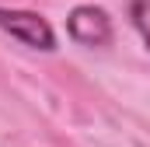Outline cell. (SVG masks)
<instances>
[{"instance_id": "1", "label": "cell", "mask_w": 150, "mask_h": 147, "mask_svg": "<svg viewBox=\"0 0 150 147\" xmlns=\"http://www.w3.org/2000/svg\"><path fill=\"white\" fill-rule=\"evenodd\" d=\"M0 28L11 39L25 42L28 49H38V53H52L56 49V32L52 25L35 14V11H18V7H0Z\"/></svg>"}, {"instance_id": "2", "label": "cell", "mask_w": 150, "mask_h": 147, "mask_svg": "<svg viewBox=\"0 0 150 147\" xmlns=\"http://www.w3.org/2000/svg\"><path fill=\"white\" fill-rule=\"evenodd\" d=\"M67 35L74 39L77 46H87V49H98V46H108L115 35L112 18L105 7H94V4H80L67 14Z\"/></svg>"}, {"instance_id": "3", "label": "cell", "mask_w": 150, "mask_h": 147, "mask_svg": "<svg viewBox=\"0 0 150 147\" xmlns=\"http://www.w3.org/2000/svg\"><path fill=\"white\" fill-rule=\"evenodd\" d=\"M129 18H133V28L143 39V46L150 49V0H133L129 4Z\"/></svg>"}]
</instances>
